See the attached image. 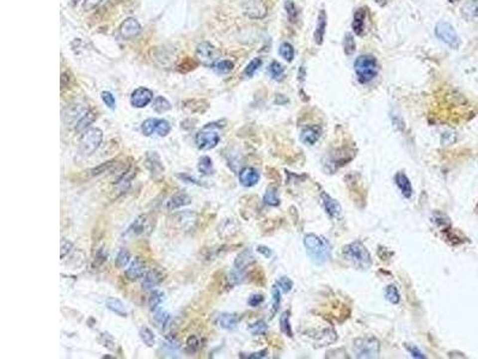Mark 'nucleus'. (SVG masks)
Here are the masks:
<instances>
[{
  "instance_id": "nucleus-1",
  "label": "nucleus",
  "mask_w": 478,
  "mask_h": 359,
  "mask_svg": "<svg viewBox=\"0 0 478 359\" xmlns=\"http://www.w3.org/2000/svg\"><path fill=\"white\" fill-rule=\"evenodd\" d=\"M304 245L311 261L316 265H324L331 257V245L323 236L309 233L304 237Z\"/></svg>"
},
{
  "instance_id": "nucleus-2",
  "label": "nucleus",
  "mask_w": 478,
  "mask_h": 359,
  "mask_svg": "<svg viewBox=\"0 0 478 359\" xmlns=\"http://www.w3.org/2000/svg\"><path fill=\"white\" fill-rule=\"evenodd\" d=\"M343 255L358 268L368 269L372 265V257L367 248L360 241H355L343 248Z\"/></svg>"
},
{
  "instance_id": "nucleus-3",
  "label": "nucleus",
  "mask_w": 478,
  "mask_h": 359,
  "mask_svg": "<svg viewBox=\"0 0 478 359\" xmlns=\"http://www.w3.org/2000/svg\"><path fill=\"white\" fill-rule=\"evenodd\" d=\"M354 70L358 82L362 84L369 83L378 73V61L372 54H363L355 60Z\"/></svg>"
},
{
  "instance_id": "nucleus-4",
  "label": "nucleus",
  "mask_w": 478,
  "mask_h": 359,
  "mask_svg": "<svg viewBox=\"0 0 478 359\" xmlns=\"http://www.w3.org/2000/svg\"><path fill=\"white\" fill-rule=\"evenodd\" d=\"M197 225V213L194 211H182L167 218V227L171 231L187 233Z\"/></svg>"
},
{
  "instance_id": "nucleus-5",
  "label": "nucleus",
  "mask_w": 478,
  "mask_h": 359,
  "mask_svg": "<svg viewBox=\"0 0 478 359\" xmlns=\"http://www.w3.org/2000/svg\"><path fill=\"white\" fill-rule=\"evenodd\" d=\"M219 122H212V124H207L203 126L201 131L197 132L195 136V144L197 149L202 150V151H207V150H212L217 148L218 144L220 143V134L218 130L221 127L218 125Z\"/></svg>"
},
{
  "instance_id": "nucleus-6",
  "label": "nucleus",
  "mask_w": 478,
  "mask_h": 359,
  "mask_svg": "<svg viewBox=\"0 0 478 359\" xmlns=\"http://www.w3.org/2000/svg\"><path fill=\"white\" fill-rule=\"evenodd\" d=\"M103 140V132L100 128H89L83 132L79 139V152L83 156H91L100 149Z\"/></svg>"
},
{
  "instance_id": "nucleus-7",
  "label": "nucleus",
  "mask_w": 478,
  "mask_h": 359,
  "mask_svg": "<svg viewBox=\"0 0 478 359\" xmlns=\"http://www.w3.org/2000/svg\"><path fill=\"white\" fill-rule=\"evenodd\" d=\"M353 350L358 358H375L380 351V344L374 337L358 338L354 341Z\"/></svg>"
},
{
  "instance_id": "nucleus-8",
  "label": "nucleus",
  "mask_w": 478,
  "mask_h": 359,
  "mask_svg": "<svg viewBox=\"0 0 478 359\" xmlns=\"http://www.w3.org/2000/svg\"><path fill=\"white\" fill-rule=\"evenodd\" d=\"M435 35L439 40L446 43L451 48L457 49L460 46V38L458 34H457L456 29L453 28L452 24L446 22V20H440V22L436 23Z\"/></svg>"
},
{
  "instance_id": "nucleus-9",
  "label": "nucleus",
  "mask_w": 478,
  "mask_h": 359,
  "mask_svg": "<svg viewBox=\"0 0 478 359\" xmlns=\"http://www.w3.org/2000/svg\"><path fill=\"white\" fill-rule=\"evenodd\" d=\"M171 132V125L164 119L151 118L141 124V133L145 137H151L157 133L159 137H166Z\"/></svg>"
},
{
  "instance_id": "nucleus-10",
  "label": "nucleus",
  "mask_w": 478,
  "mask_h": 359,
  "mask_svg": "<svg viewBox=\"0 0 478 359\" xmlns=\"http://www.w3.org/2000/svg\"><path fill=\"white\" fill-rule=\"evenodd\" d=\"M219 56L217 49L212 46L209 42H202L196 48V58L203 66L214 67L217 64V59Z\"/></svg>"
},
{
  "instance_id": "nucleus-11",
  "label": "nucleus",
  "mask_w": 478,
  "mask_h": 359,
  "mask_svg": "<svg viewBox=\"0 0 478 359\" xmlns=\"http://www.w3.org/2000/svg\"><path fill=\"white\" fill-rule=\"evenodd\" d=\"M152 219L149 218V214H141L136 218L133 223L130 224V226L128 227L127 231L124 232V236H130V237H134V236H141L145 235V233H149L152 231Z\"/></svg>"
},
{
  "instance_id": "nucleus-12",
  "label": "nucleus",
  "mask_w": 478,
  "mask_h": 359,
  "mask_svg": "<svg viewBox=\"0 0 478 359\" xmlns=\"http://www.w3.org/2000/svg\"><path fill=\"white\" fill-rule=\"evenodd\" d=\"M145 167L147 168V170L151 173L152 178L158 179L160 178L161 175L164 174V168L163 161H161L160 156L157 154V152H147L145 156Z\"/></svg>"
},
{
  "instance_id": "nucleus-13",
  "label": "nucleus",
  "mask_w": 478,
  "mask_h": 359,
  "mask_svg": "<svg viewBox=\"0 0 478 359\" xmlns=\"http://www.w3.org/2000/svg\"><path fill=\"white\" fill-rule=\"evenodd\" d=\"M164 279H165V273H164L163 269L151 268L143 275V280L141 284L142 290H145V291L153 290L154 287L159 285Z\"/></svg>"
},
{
  "instance_id": "nucleus-14",
  "label": "nucleus",
  "mask_w": 478,
  "mask_h": 359,
  "mask_svg": "<svg viewBox=\"0 0 478 359\" xmlns=\"http://www.w3.org/2000/svg\"><path fill=\"white\" fill-rule=\"evenodd\" d=\"M153 100V92L147 88H137L131 92L130 104L134 108H145Z\"/></svg>"
},
{
  "instance_id": "nucleus-15",
  "label": "nucleus",
  "mask_w": 478,
  "mask_h": 359,
  "mask_svg": "<svg viewBox=\"0 0 478 359\" xmlns=\"http://www.w3.org/2000/svg\"><path fill=\"white\" fill-rule=\"evenodd\" d=\"M244 13L253 19H259L267 14V6L263 4L262 0H247L243 6Z\"/></svg>"
},
{
  "instance_id": "nucleus-16",
  "label": "nucleus",
  "mask_w": 478,
  "mask_h": 359,
  "mask_svg": "<svg viewBox=\"0 0 478 359\" xmlns=\"http://www.w3.org/2000/svg\"><path fill=\"white\" fill-rule=\"evenodd\" d=\"M141 32V25L135 18H127L120 26V34L125 40H131Z\"/></svg>"
},
{
  "instance_id": "nucleus-17",
  "label": "nucleus",
  "mask_w": 478,
  "mask_h": 359,
  "mask_svg": "<svg viewBox=\"0 0 478 359\" xmlns=\"http://www.w3.org/2000/svg\"><path fill=\"white\" fill-rule=\"evenodd\" d=\"M193 199L187 191L184 190H179L176 191L175 194H172L171 197L166 201V209L167 211H176L177 208L183 207V206H187L191 203Z\"/></svg>"
},
{
  "instance_id": "nucleus-18",
  "label": "nucleus",
  "mask_w": 478,
  "mask_h": 359,
  "mask_svg": "<svg viewBox=\"0 0 478 359\" xmlns=\"http://www.w3.org/2000/svg\"><path fill=\"white\" fill-rule=\"evenodd\" d=\"M145 271H146V263L140 256H136L133 261L130 262L129 267L127 268L125 271V277H127L128 280L130 281H136L139 280L140 278H142V275H145Z\"/></svg>"
},
{
  "instance_id": "nucleus-19",
  "label": "nucleus",
  "mask_w": 478,
  "mask_h": 359,
  "mask_svg": "<svg viewBox=\"0 0 478 359\" xmlns=\"http://www.w3.org/2000/svg\"><path fill=\"white\" fill-rule=\"evenodd\" d=\"M238 178L241 185H244V187H253V185L258 183L261 175H259V173L257 172L255 168L246 167L240 170Z\"/></svg>"
},
{
  "instance_id": "nucleus-20",
  "label": "nucleus",
  "mask_w": 478,
  "mask_h": 359,
  "mask_svg": "<svg viewBox=\"0 0 478 359\" xmlns=\"http://www.w3.org/2000/svg\"><path fill=\"white\" fill-rule=\"evenodd\" d=\"M327 23H328V16L325 10H321L318 13V17H317V25H316V30L315 34H313V38H315L316 44L321 46L324 41V36H325V31H327Z\"/></svg>"
},
{
  "instance_id": "nucleus-21",
  "label": "nucleus",
  "mask_w": 478,
  "mask_h": 359,
  "mask_svg": "<svg viewBox=\"0 0 478 359\" xmlns=\"http://www.w3.org/2000/svg\"><path fill=\"white\" fill-rule=\"evenodd\" d=\"M321 200L323 202V206H324L325 211H327V213L330 215V217L333 218L340 217L341 213H342V207H341V205L336 201V200L333 199L329 194L324 193V191L321 194Z\"/></svg>"
},
{
  "instance_id": "nucleus-22",
  "label": "nucleus",
  "mask_w": 478,
  "mask_h": 359,
  "mask_svg": "<svg viewBox=\"0 0 478 359\" xmlns=\"http://www.w3.org/2000/svg\"><path fill=\"white\" fill-rule=\"evenodd\" d=\"M321 128L318 126H307L300 133V140L305 145H315L321 138Z\"/></svg>"
},
{
  "instance_id": "nucleus-23",
  "label": "nucleus",
  "mask_w": 478,
  "mask_h": 359,
  "mask_svg": "<svg viewBox=\"0 0 478 359\" xmlns=\"http://www.w3.org/2000/svg\"><path fill=\"white\" fill-rule=\"evenodd\" d=\"M256 261L255 256H253L252 251L250 249H244L241 253H239L235 260V268L237 271L244 272L245 269L249 268L251 265H253Z\"/></svg>"
},
{
  "instance_id": "nucleus-24",
  "label": "nucleus",
  "mask_w": 478,
  "mask_h": 359,
  "mask_svg": "<svg viewBox=\"0 0 478 359\" xmlns=\"http://www.w3.org/2000/svg\"><path fill=\"white\" fill-rule=\"evenodd\" d=\"M135 175H136V168L135 167L130 166L124 170L121 178H120L118 181L115 182L116 187L119 188L120 193H125V191L128 190V188H129L130 184H131V180L135 178Z\"/></svg>"
},
{
  "instance_id": "nucleus-25",
  "label": "nucleus",
  "mask_w": 478,
  "mask_h": 359,
  "mask_svg": "<svg viewBox=\"0 0 478 359\" xmlns=\"http://www.w3.org/2000/svg\"><path fill=\"white\" fill-rule=\"evenodd\" d=\"M462 16L469 22H478V0H468L460 10Z\"/></svg>"
},
{
  "instance_id": "nucleus-26",
  "label": "nucleus",
  "mask_w": 478,
  "mask_h": 359,
  "mask_svg": "<svg viewBox=\"0 0 478 359\" xmlns=\"http://www.w3.org/2000/svg\"><path fill=\"white\" fill-rule=\"evenodd\" d=\"M217 322L219 327L226 329V331H233V329L237 328L239 316L233 313H223L218 316Z\"/></svg>"
},
{
  "instance_id": "nucleus-27",
  "label": "nucleus",
  "mask_w": 478,
  "mask_h": 359,
  "mask_svg": "<svg viewBox=\"0 0 478 359\" xmlns=\"http://www.w3.org/2000/svg\"><path fill=\"white\" fill-rule=\"evenodd\" d=\"M394 182H396L397 187L399 188L400 193L403 194V196L408 197V199L409 197H411L412 195L411 182L404 173H400V172L397 173L396 175H394Z\"/></svg>"
},
{
  "instance_id": "nucleus-28",
  "label": "nucleus",
  "mask_w": 478,
  "mask_h": 359,
  "mask_svg": "<svg viewBox=\"0 0 478 359\" xmlns=\"http://www.w3.org/2000/svg\"><path fill=\"white\" fill-rule=\"evenodd\" d=\"M366 14L367 11L366 8L361 7L358 8L354 13V18H353V23H352V28L354 34H357L358 36H362L363 31H364V19H366Z\"/></svg>"
},
{
  "instance_id": "nucleus-29",
  "label": "nucleus",
  "mask_w": 478,
  "mask_h": 359,
  "mask_svg": "<svg viewBox=\"0 0 478 359\" xmlns=\"http://www.w3.org/2000/svg\"><path fill=\"white\" fill-rule=\"evenodd\" d=\"M106 307L120 317L127 316V309H125V305L121 299L115 298V297H109L106 301Z\"/></svg>"
},
{
  "instance_id": "nucleus-30",
  "label": "nucleus",
  "mask_w": 478,
  "mask_h": 359,
  "mask_svg": "<svg viewBox=\"0 0 478 359\" xmlns=\"http://www.w3.org/2000/svg\"><path fill=\"white\" fill-rule=\"evenodd\" d=\"M96 118H97V114H96L94 110H88V112H85L84 113V115H82V118L78 120L76 125V131L78 133H80V132H85L86 128H88L90 125L94 124Z\"/></svg>"
},
{
  "instance_id": "nucleus-31",
  "label": "nucleus",
  "mask_w": 478,
  "mask_h": 359,
  "mask_svg": "<svg viewBox=\"0 0 478 359\" xmlns=\"http://www.w3.org/2000/svg\"><path fill=\"white\" fill-rule=\"evenodd\" d=\"M116 164H118V161H109V162H106V163H102L98 167H95L92 168V169H90L88 172V175L91 176V178H95V176H100V175H103V174L110 173L114 168L116 167Z\"/></svg>"
},
{
  "instance_id": "nucleus-32",
  "label": "nucleus",
  "mask_w": 478,
  "mask_h": 359,
  "mask_svg": "<svg viewBox=\"0 0 478 359\" xmlns=\"http://www.w3.org/2000/svg\"><path fill=\"white\" fill-rule=\"evenodd\" d=\"M197 170H199L200 174L205 176H211L214 174V166H213V161H212L211 157L208 156H203L199 160V163H197Z\"/></svg>"
},
{
  "instance_id": "nucleus-33",
  "label": "nucleus",
  "mask_w": 478,
  "mask_h": 359,
  "mask_svg": "<svg viewBox=\"0 0 478 359\" xmlns=\"http://www.w3.org/2000/svg\"><path fill=\"white\" fill-rule=\"evenodd\" d=\"M165 301V293L159 290H154L152 291L151 296L148 297V307L151 310H157L159 305Z\"/></svg>"
},
{
  "instance_id": "nucleus-34",
  "label": "nucleus",
  "mask_w": 478,
  "mask_h": 359,
  "mask_svg": "<svg viewBox=\"0 0 478 359\" xmlns=\"http://www.w3.org/2000/svg\"><path fill=\"white\" fill-rule=\"evenodd\" d=\"M268 72L269 74H270V77L273 78L274 80H277V82L282 80L283 77H285V67L277 61H273L269 65Z\"/></svg>"
},
{
  "instance_id": "nucleus-35",
  "label": "nucleus",
  "mask_w": 478,
  "mask_h": 359,
  "mask_svg": "<svg viewBox=\"0 0 478 359\" xmlns=\"http://www.w3.org/2000/svg\"><path fill=\"white\" fill-rule=\"evenodd\" d=\"M263 201H264L265 205L268 206H273V207H276V206L280 205V199L277 196V189L275 187H269L267 191H265L264 196H263Z\"/></svg>"
},
{
  "instance_id": "nucleus-36",
  "label": "nucleus",
  "mask_w": 478,
  "mask_h": 359,
  "mask_svg": "<svg viewBox=\"0 0 478 359\" xmlns=\"http://www.w3.org/2000/svg\"><path fill=\"white\" fill-rule=\"evenodd\" d=\"M130 261V251L125 248H121L115 257V266L118 268H124Z\"/></svg>"
},
{
  "instance_id": "nucleus-37",
  "label": "nucleus",
  "mask_w": 478,
  "mask_h": 359,
  "mask_svg": "<svg viewBox=\"0 0 478 359\" xmlns=\"http://www.w3.org/2000/svg\"><path fill=\"white\" fill-rule=\"evenodd\" d=\"M152 108H153L157 113L161 114L171 109V103H170L165 97H163V96H157V97L154 98Z\"/></svg>"
},
{
  "instance_id": "nucleus-38",
  "label": "nucleus",
  "mask_w": 478,
  "mask_h": 359,
  "mask_svg": "<svg viewBox=\"0 0 478 359\" xmlns=\"http://www.w3.org/2000/svg\"><path fill=\"white\" fill-rule=\"evenodd\" d=\"M139 335L140 339L143 344H145L147 347H153L155 344V337L153 334V332L151 331L148 327H141L139 331Z\"/></svg>"
},
{
  "instance_id": "nucleus-39",
  "label": "nucleus",
  "mask_w": 478,
  "mask_h": 359,
  "mask_svg": "<svg viewBox=\"0 0 478 359\" xmlns=\"http://www.w3.org/2000/svg\"><path fill=\"white\" fill-rule=\"evenodd\" d=\"M280 329L283 334L287 337H293V331L291 327V322H289V311H283L282 315L280 316Z\"/></svg>"
},
{
  "instance_id": "nucleus-40",
  "label": "nucleus",
  "mask_w": 478,
  "mask_h": 359,
  "mask_svg": "<svg viewBox=\"0 0 478 359\" xmlns=\"http://www.w3.org/2000/svg\"><path fill=\"white\" fill-rule=\"evenodd\" d=\"M279 54L286 60V61L292 62L293 59H294L295 52H294V48H293L291 43H288V42H283L279 48Z\"/></svg>"
},
{
  "instance_id": "nucleus-41",
  "label": "nucleus",
  "mask_w": 478,
  "mask_h": 359,
  "mask_svg": "<svg viewBox=\"0 0 478 359\" xmlns=\"http://www.w3.org/2000/svg\"><path fill=\"white\" fill-rule=\"evenodd\" d=\"M170 320V315L164 310H158L155 311V314L153 315V322L155 325V327L163 329L165 328V326L167 325Z\"/></svg>"
},
{
  "instance_id": "nucleus-42",
  "label": "nucleus",
  "mask_w": 478,
  "mask_h": 359,
  "mask_svg": "<svg viewBox=\"0 0 478 359\" xmlns=\"http://www.w3.org/2000/svg\"><path fill=\"white\" fill-rule=\"evenodd\" d=\"M213 68L218 74H226L230 73L235 68V64L230 60H220L214 65Z\"/></svg>"
},
{
  "instance_id": "nucleus-43",
  "label": "nucleus",
  "mask_w": 478,
  "mask_h": 359,
  "mask_svg": "<svg viewBox=\"0 0 478 359\" xmlns=\"http://www.w3.org/2000/svg\"><path fill=\"white\" fill-rule=\"evenodd\" d=\"M107 261H108V251L106 250V248L102 247L96 251L94 262H92V268L102 267V266H103Z\"/></svg>"
},
{
  "instance_id": "nucleus-44",
  "label": "nucleus",
  "mask_w": 478,
  "mask_h": 359,
  "mask_svg": "<svg viewBox=\"0 0 478 359\" xmlns=\"http://www.w3.org/2000/svg\"><path fill=\"white\" fill-rule=\"evenodd\" d=\"M385 298H386L391 304H398L400 301L398 289L394 285H388L386 289H385Z\"/></svg>"
},
{
  "instance_id": "nucleus-45",
  "label": "nucleus",
  "mask_w": 478,
  "mask_h": 359,
  "mask_svg": "<svg viewBox=\"0 0 478 359\" xmlns=\"http://www.w3.org/2000/svg\"><path fill=\"white\" fill-rule=\"evenodd\" d=\"M343 49H345L346 55L351 56L355 53L357 49V43H355V38L352 34H346L345 41H343Z\"/></svg>"
},
{
  "instance_id": "nucleus-46",
  "label": "nucleus",
  "mask_w": 478,
  "mask_h": 359,
  "mask_svg": "<svg viewBox=\"0 0 478 359\" xmlns=\"http://www.w3.org/2000/svg\"><path fill=\"white\" fill-rule=\"evenodd\" d=\"M262 66V59L261 58H255L252 59L251 61L247 64L246 67L244 70V76L247 78L253 77V74L256 73V71L258 70L259 67Z\"/></svg>"
},
{
  "instance_id": "nucleus-47",
  "label": "nucleus",
  "mask_w": 478,
  "mask_h": 359,
  "mask_svg": "<svg viewBox=\"0 0 478 359\" xmlns=\"http://www.w3.org/2000/svg\"><path fill=\"white\" fill-rule=\"evenodd\" d=\"M433 221H434L439 227H441V229L444 230L450 229L451 227L450 218H448L446 214L440 213V212H435L434 215H433Z\"/></svg>"
},
{
  "instance_id": "nucleus-48",
  "label": "nucleus",
  "mask_w": 478,
  "mask_h": 359,
  "mask_svg": "<svg viewBox=\"0 0 478 359\" xmlns=\"http://www.w3.org/2000/svg\"><path fill=\"white\" fill-rule=\"evenodd\" d=\"M100 343L103 345L104 347H107L108 350L110 351H114L116 349V341L114 339V337L108 332H103L100 335Z\"/></svg>"
},
{
  "instance_id": "nucleus-49",
  "label": "nucleus",
  "mask_w": 478,
  "mask_h": 359,
  "mask_svg": "<svg viewBox=\"0 0 478 359\" xmlns=\"http://www.w3.org/2000/svg\"><path fill=\"white\" fill-rule=\"evenodd\" d=\"M200 346H201V344H200L199 338L196 335H190L187 339V343H185V352L189 353V355L195 353L200 349Z\"/></svg>"
},
{
  "instance_id": "nucleus-50",
  "label": "nucleus",
  "mask_w": 478,
  "mask_h": 359,
  "mask_svg": "<svg viewBox=\"0 0 478 359\" xmlns=\"http://www.w3.org/2000/svg\"><path fill=\"white\" fill-rule=\"evenodd\" d=\"M285 10L287 12V16H288V19L291 20L292 23L297 22L298 18V8L295 6L294 2L292 0H287L285 2Z\"/></svg>"
},
{
  "instance_id": "nucleus-51",
  "label": "nucleus",
  "mask_w": 478,
  "mask_h": 359,
  "mask_svg": "<svg viewBox=\"0 0 478 359\" xmlns=\"http://www.w3.org/2000/svg\"><path fill=\"white\" fill-rule=\"evenodd\" d=\"M271 296H273V315H275L281 304V292L279 286L274 285L271 287Z\"/></svg>"
},
{
  "instance_id": "nucleus-52",
  "label": "nucleus",
  "mask_w": 478,
  "mask_h": 359,
  "mask_svg": "<svg viewBox=\"0 0 478 359\" xmlns=\"http://www.w3.org/2000/svg\"><path fill=\"white\" fill-rule=\"evenodd\" d=\"M249 331L252 333L253 335H259V334H264L265 332L268 331V326L264 321H257L252 325H250Z\"/></svg>"
},
{
  "instance_id": "nucleus-53",
  "label": "nucleus",
  "mask_w": 478,
  "mask_h": 359,
  "mask_svg": "<svg viewBox=\"0 0 478 359\" xmlns=\"http://www.w3.org/2000/svg\"><path fill=\"white\" fill-rule=\"evenodd\" d=\"M177 178L179 180H182V181L183 182H187V183H191V184H195V185H200V187H207V183H205V182L203 181H200V180H197L194 178V176H190V175H188V174H177Z\"/></svg>"
},
{
  "instance_id": "nucleus-54",
  "label": "nucleus",
  "mask_w": 478,
  "mask_h": 359,
  "mask_svg": "<svg viewBox=\"0 0 478 359\" xmlns=\"http://www.w3.org/2000/svg\"><path fill=\"white\" fill-rule=\"evenodd\" d=\"M276 285L280 287L281 291H283L285 293H287V292H289V291H291V290H292L293 281H292L291 279H289V278H287V277H281V278H279V279H277Z\"/></svg>"
},
{
  "instance_id": "nucleus-55",
  "label": "nucleus",
  "mask_w": 478,
  "mask_h": 359,
  "mask_svg": "<svg viewBox=\"0 0 478 359\" xmlns=\"http://www.w3.org/2000/svg\"><path fill=\"white\" fill-rule=\"evenodd\" d=\"M101 97H102V101L106 103V106L109 108V109H115L116 100H115V97H114V95L112 94V92L103 91V92H102Z\"/></svg>"
},
{
  "instance_id": "nucleus-56",
  "label": "nucleus",
  "mask_w": 478,
  "mask_h": 359,
  "mask_svg": "<svg viewBox=\"0 0 478 359\" xmlns=\"http://www.w3.org/2000/svg\"><path fill=\"white\" fill-rule=\"evenodd\" d=\"M263 301H264V296L261 295V293H253V295H251L250 298L247 299V304H249L250 307L256 308L258 307V305H261Z\"/></svg>"
},
{
  "instance_id": "nucleus-57",
  "label": "nucleus",
  "mask_w": 478,
  "mask_h": 359,
  "mask_svg": "<svg viewBox=\"0 0 478 359\" xmlns=\"http://www.w3.org/2000/svg\"><path fill=\"white\" fill-rule=\"evenodd\" d=\"M73 249V243L68 239H62L61 241V260H64L68 254L71 253V250Z\"/></svg>"
},
{
  "instance_id": "nucleus-58",
  "label": "nucleus",
  "mask_w": 478,
  "mask_h": 359,
  "mask_svg": "<svg viewBox=\"0 0 478 359\" xmlns=\"http://www.w3.org/2000/svg\"><path fill=\"white\" fill-rule=\"evenodd\" d=\"M406 350H408L409 353H410V355L412 356V357L414 358H420V359H422V358H426V356L423 355L422 351H421L420 349H417L416 346H412V345H406Z\"/></svg>"
},
{
  "instance_id": "nucleus-59",
  "label": "nucleus",
  "mask_w": 478,
  "mask_h": 359,
  "mask_svg": "<svg viewBox=\"0 0 478 359\" xmlns=\"http://www.w3.org/2000/svg\"><path fill=\"white\" fill-rule=\"evenodd\" d=\"M267 355H268L267 350H263V351H259V352L250 353V355H247V356H245V355H243V353H241L240 357L241 358H250V359H261V358L267 357Z\"/></svg>"
},
{
  "instance_id": "nucleus-60",
  "label": "nucleus",
  "mask_w": 478,
  "mask_h": 359,
  "mask_svg": "<svg viewBox=\"0 0 478 359\" xmlns=\"http://www.w3.org/2000/svg\"><path fill=\"white\" fill-rule=\"evenodd\" d=\"M102 2V0H85L83 4V7L85 11H91L94 10L95 7H97Z\"/></svg>"
},
{
  "instance_id": "nucleus-61",
  "label": "nucleus",
  "mask_w": 478,
  "mask_h": 359,
  "mask_svg": "<svg viewBox=\"0 0 478 359\" xmlns=\"http://www.w3.org/2000/svg\"><path fill=\"white\" fill-rule=\"evenodd\" d=\"M257 251H258L259 254H262L263 256H265V257H270L271 256V250L269 249L268 247H265V245H258V247H257Z\"/></svg>"
},
{
  "instance_id": "nucleus-62",
  "label": "nucleus",
  "mask_w": 478,
  "mask_h": 359,
  "mask_svg": "<svg viewBox=\"0 0 478 359\" xmlns=\"http://www.w3.org/2000/svg\"><path fill=\"white\" fill-rule=\"evenodd\" d=\"M374 1H375L376 4H378L379 6H381V7H382V6L386 5V0H374Z\"/></svg>"
},
{
  "instance_id": "nucleus-63",
  "label": "nucleus",
  "mask_w": 478,
  "mask_h": 359,
  "mask_svg": "<svg viewBox=\"0 0 478 359\" xmlns=\"http://www.w3.org/2000/svg\"><path fill=\"white\" fill-rule=\"evenodd\" d=\"M79 1H80V0H72V2H73V4H78Z\"/></svg>"
},
{
  "instance_id": "nucleus-64",
  "label": "nucleus",
  "mask_w": 478,
  "mask_h": 359,
  "mask_svg": "<svg viewBox=\"0 0 478 359\" xmlns=\"http://www.w3.org/2000/svg\"><path fill=\"white\" fill-rule=\"evenodd\" d=\"M448 1H450V2H457V1H459V0H448Z\"/></svg>"
}]
</instances>
